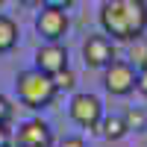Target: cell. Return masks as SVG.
Instances as JSON below:
<instances>
[{
  "instance_id": "ba28073f",
  "label": "cell",
  "mask_w": 147,
  "mask_h": 147,
  "mask_svg": "<svg viewBox=\"0 0 147 147\" xmlns=\"http://www.w3.org/2000/svg\"><path fill=\"white\" fill-rule=\"evenodd\" d=\"M18 144H27V147H50L53 144V132L44 121H27L21 129H18Z\"/></svg>"
},
{
  "instance_id": "d6986e66",
  "label": "cell",
  "mask_w": 147,
  "mask_h": 147,
  "mask_svg": "<svg viewBox=\"0 0 147 147\" xmlns=\"http://www.w3.org/2000/svg\"><path fill=\"white\" fill-rule=\"evenodd\" d=\"M0 12H3V0H0Z\"/></svg>"
},
{
  "instance_id": "7c38bea8",
  "label": "cell",
  "mask_w": 147,
  "mask_h": 147,
  "mask_svg": "<svg viewBox=\"0 0 147 147\" xmlns=\"http://www.w3.org/2000/svg\"><path fill=\"white\" fill-rule=\"evenodd\" d=\"M124 124H127V129H129V132H138V129H144V127H147V115L141 112V109H129V112L124 115Z\"/></svg>"
},
{
  "instance_id": "9c48e42d",
  "label": "cell",
  "mask_w": 147,
  "mask_h": 147,
  "mask_svg": "<svg viewBox=\"0 0 147 147\" xmlns=\"http://www.w3.org/2000/svg\"><path fill=\"white\" fill-rule=\"evenodd\" d=\"M97 129H100V136L106 141H118V138H124L127 132H129L127 124H124V118H100Z\"/></svg>"
},
{
  "instance_id": "5bb4252c",
  "label": "cell",
  "mask_w": 147,
  "mask_h": 147,
  "mask_svg": "<svg viewBox=\"0 0 147 147\" xmlns=\"http://www.w3.org/2000/svg\"><path fill=\"white\" fill-rule=\"evenodd\" d=\"M9 118H12V106L6 97H0V124H9Z\"/></svg>"
},
{
  "instance_id": "ffe728a7",
  "label": "cell",
  "mask_w": 147,
  "mask_h": 147,
  "mask_svg": "<svg viewBox=\"0 0 147 147\" xmlns=\"http://www.w3.org/2000/svg\"><path fill=\"white\" fill-rule=\"evenodd\" d=\"M18 147H27V144H18Z\"/></svg>"
},
{
  "instance_id": "5b68a950",
  "label": "cell",
  "mask_w": 147,
  "mask_h": 147,
  "mask_svg": "<svg viewBox=\"0 0 147 147\" xmlns=\"http://www.w3.org/2000/svg\"><path fill=\"white\" fill-rule=\"evenodd\" d=\"M68 27H71L68 12L65 9H56V6H44L38 12V18H35V30H38V35L47 38V41H59L68 32Z\"/></svg>"
},
{
  "instance_id": "52a82bcc",
  "label": "cell",
  "mask_w": 147,
  "mask_h": 147,
  "mask_svg": "<svg viewBox=\"0 0 147 147\" xmlns=\"http://www.w3.org/2000/svg\"><path fill=\"white\" fill-rule=\"evenodd\" d=\"M82 59L91 68H106L115 59V47H112V41L106 35H88L85 44H82Z\"/></svg>"
},
{
  "instance_id": "8fae6325",
  "label": "cell",
  "mask_w": 147,
  "mask_h": 147,
  "mask_svg": "<svg viewBox=\"0 0 147 147\" xmlns=\"http://www.w3.org/2000/svg\"><path fill=\"white\" fill-rule=\"evenodd\" d=\"M129 65L136 71L138 68H147V38H141V35L129 41Z\"/></svg>"
},
{
  "instance_id": "277c9868",
  "label": "cell",
  "mask_w": 147,
  "mask_h": 147,
  "mask_svg": "<svg viewBox=\"0 0 147 147\" xmlns=\"http://www.w3.org/2000/svg\"><path fill=\"white\" fill-rule=\"evenodd\" d=\"M103 118V103L97 100L94 94H74L71 100V121L82 129H97V124H100Z\"/></svg>"
},
{
  "instance_id": "e0dca14e",
  "label": "cell",
  "mask_w": 147,
  "mask_h": 147,
  "mask_svg": "<svg viewBox=\"0 0 147 147\" xmlns=\"http://www.w3.org/2000/svg\"><path fill=\"white\" fill-rule=\"evenodd\" d=\"M44 6H56V9H68V6H74V0H44Z\"/></svg>"
},
{
  "instance_id": "6da1fadb",
  "label": "cell",
  "mask_w": 147,
  "mask_h": 147,
  "mask_svg": "<svg viewBox=\"0 0 147 147\" xmlns=\"http://www.w3.org/2000/svg\"><path fill=\"white\" fill-rule=\"evenodd\" d=\"M100 27L115 41H132L147 30V0H106L100 6Z\"/></svg>"
},
{
  "instance_id": "30bf717a",
  "label": "cell",
  "mask_w": 147,
  "mask_h": 147,
  "mask_svg": "<svg viewBox=\"0 0 147 147\" xmlns=\"http://www.w3.org/2000/svg\"><path fill=\"white\" fill-rule=\"evenodd\" d=\"M15 44H18V24L0 15V53H9Z\"/></svg>"
},
{
  "instance_id": "3957f363",
  "label": "cell",
  "mask_w": 147,
  "mask_h": 147,
  "mask_svg": "<svg viewBox=\"0 0 147 147\" xmlns=\"http://www.w3.org/2000/svg\"><path fill=\"white\" fill-rule=\"evenodd\" d=\"M136 80H138V71L132 68L129 62H118V59H112V62L106 65L103 85H106L109 94H115V97L129 94L132 88H136Z\"/></svg>"
},
{
  "instance_id": "9a60e30c",
  "label": "cell",
  "mask_w": 147,
  "mask_h": 147,
  "mask_svg": "<svg viewBox=\"0 0 147 147\" xmlns=\"http://www.w3.org/2000/svg\"><path fill=\"white\" fill-rule=\"evenodd\" d=\"M0 147H12V132L6 124H0Z\"/></svg>"
},
{
  "instance_id": "ac0fdd59",
  "label": "cell",
  "mask_w": 147,
  "mask_h": 147,
  "mask_svg": "<svg viewBox=\"0 0 147 147\" xmlns=\"http://www.w3.org/2000/svg\"><path fill=\"white\" fill-rule=\"evenodd\" d=\"M62 147H85V141L74 136V138H65V141H62Z\"/></svg>"
},
{
  "instance_id": "8992f818",
  "label": "cell",
  "mask_w": 147,
  "mask_h": 147,
  "mask_svg": "<svg viewBox=\"0 0 147 147\" xmlns=\"http://www.w3.org/2000/svg\"><path fill=\"white\" fill-rule=\"evenodd\" d=\"M35 68L41 74H59L68 68V50L59 41H47L44 47H38V53H35Z\"/></svg>"
},
{
  "instance_id": "4fadbf2b",
  "label": "cell",
  "mask_w": 147,
  "mask_h": 147,
  "mask_svg": "<svg viewBox=\"0 0 147 147\" xmlns=\"http://www.w3.org/2000/svg\"><path fill=\"white\" fill-rule=\"evenodd\" d=\"M53 82H56V88H71V85H74V71L65 68V71L53 74Z\"/></svg>"
},
{
  "instance_id": "7a4b0ae2",
  "label": "cell",
  "mask_w": 147,
  "mask_h": 147,
  "mask_svg": "<svg viewBox=\"0 0 147 147\" xmlns=\"http://www.w3.org/2000/svg\"><path fill=\"white\" fill-rule=\"evenodd\" d=\"M15 88H18L21 103L30 106V109H44V106H50L53 97L59 94L53 77H50V74H41L38 68L24 71L21 77H18V82H15Z\"/></svg>"
},
{
  "instance_id": "2e32d148",
  "label": "cell",
  "mask_w": 147,
  "mask_h": 147,
  "mask_svg": "<svg viewBox=\"0 0 147 147\" xmlns=\"http://www.w3.org/2000/svg\"><path fill=\"white\" fill-rule=\"evenodd\" d=\"M136 88H141L147 94V68H138V80H136Z\"/></svg>"
}]
</instances>
